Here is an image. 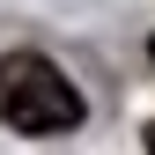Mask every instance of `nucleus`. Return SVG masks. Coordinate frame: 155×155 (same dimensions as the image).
Masks as SVG:
<instances>
[{
    "label": "nucleus",
    "instance_id": "nucleus-1",
    "mask_svg": "<svg viewBox=\"0 0 155 155\" xmlns=\"http://www.w3.org/2000/svg\"><path fill=\"white\" fill-rule=\"evenodd\" d=\"M0 118L15 133H74L81 126V89L45 52H8L0 59Z\"/></svg>",
    "mask_w": 155,
    "mask_h": 155
},
{
    "label": "nucleus",
    "instance_id": "nucleus-2",
    "mask_svg": "<svg viewBox=\"0 0 155 155\" xmlns=\"http://www.w3.org/2000/svg\"><path fill=\"white\" fill-rule=\"evenodd\" d=\"M148 155H155V126H148Z\"/></svg>",
    "mask_w": 155,
    "mask_h": 155
},
{
    "label": "nucleus",
    "instance_id": "nucleus-3",
    "mask_svg": "<svg viewBox=\"0 0 155 155\" xmlns=\"http://www.w3.org/2000/svg\"><path fill=\"white\" fill-rule=\"evenodd\" d=\"M148 59H155V37H148Z\"/></svg>",
    "mask_w": 155,
    "mask_h": 155
}]
</instances>
